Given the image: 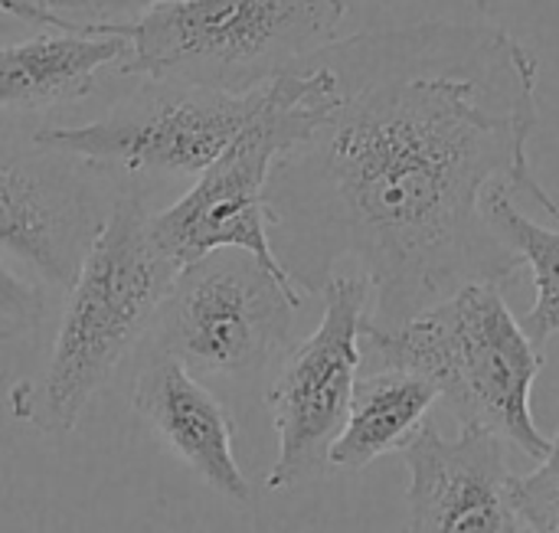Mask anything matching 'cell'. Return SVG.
<instances>
[{
    "mask_svg": "<svg viewBox=\"0 0 559 533\" xmlns=\"http://www.w3.org/2000/svg\"><path fill=\"white\" fill-rule=\"evenodd\" d=\"M364 344L373 370H409L432 380L462 429L488 433L531 459L550 452L531 410L544 351L511 315L501 285H465L396 328L364 324Z\"/></svg>",
    "mask_w": 559,
    "mask_h": 533,
    "instance_id": "3",
    "label": "cell"
},
{
    "mask_svg": "<svg viewBox=\"0 0 559 533\" xmlns=\"http://www.w3.org/2000/svg\"><path fill=\"white\" fill-rule=\"evenodd\" d=\"M514 501L527 533H559V426L550 439V452L540 465L518 478L514 475Z\"/></svg>",
    "mask_w": 559,
    "mask_h": 533,
    "instance_id": "15",
    "label": "cell"
},
{
    "mask_svg": "<svg viewBox=\"0 0 559 533\" xmlns=\"http://www.w3.org/2000/svg\"><path fill=\"white\" fill-rule=\"evenodd\" d=\"M0 13H10L16 20H26V23H46V26H59V29H85L52 10H43V7H33L26 0H0Z\"/></svg>",
    "mask_w": 559,
    "mask_h": 533,
    "instance_id": "18",
    "label": "cell"
},
{
    "mask_svg": "<svg viewBox=\"0 0 559 533\" xmlns=\"http://www.w3.org/2000/svg\"><path fill=\"white\" fill-rule=\"evenodd\" d=\"M265 88L249 95L154 82L88 125L33 131L46 147L141 177H200L259 115Z\"/></svg>",
    "mask_w": 559,
    "mask_h": 533,
    "instance_id": "7",
    "label": "cell"
},
{
    "mask_svg": "<svg viewBox=\"0 0 559 533\" xmlns=\"http://www.w3.org/2000/svg\"><path fill=\"white\" fill-rule=\"evenodd\" d=\"M157 3H170V0H66V7L59 13L62 16L66 13H79L85 20V26H98V23H131L134 16H141L144 10H151Z\"/></svg>",
    "mask_w": 559,
    "mask_h": 533,
    "instance_id": "17",
    "label": "cell"
},
{
    "mask_svg": "<svg viewBox=\"0 0 559 533\" xmlns=\"http://www.w3.org/2000/svg\"><path fill=\"white\" fill-rule=\"evenodd\" d=\"M177 272L151 236L147 200L141 193L115 197L66 292L52 354L39 377L13 383L10 413L39 433H72L118 364L147 337Z\"/></svg>",
    "mask_w": 559,
    "mask_h": 533,
    "instance_id": "2",
    "label": "cell"
},
{
    "mask_svg": "<svg viewBox=\"0 0 559 533\" xmlns=\"http://www.w3.org/2000/svg\"><path fill=\"white\" fill-rule=\"evenodd\" d=\"M328 75L318 125L265 187L269 239L298 292L341 262L370 285L373 328H396L465 285H501L524 262L488 220L508 190L559 223L527 144L537 59L501 26L419 20L314 52Z\"/></svg>",
    "mask_w": 559,
    "mask_h": 533,
    "instance_id": "1",
    "label": "cell"
},
{
    "mask_svg": "<svg viewBox=\"0 0 559 533\" xmlns=\"http://www.w3.org/2000/svg\"><path fill=\"white\" fill-rule=\"evenodd\" d=\"M344 0H170L121 23V72L249 95L337 39Z\"/></svg>",
    "mask_w": 559,
    "mask_h": 533,
    "instance_id": "4",
    "label": "cell"
},
{
    "mask_svg": "<svg viewBox=\"0 0 559 533\" xmlns=\"http://www.w3.org/2000/svg\"><path fill=\"white\" fill-rule=\"evenodd\" d=\"M400 455L409 469L403 533H527L501 439L472 429L445 439L426 423Z\"/></svg>",
    "mask_w": 559,
    "mask_h": 533,
    "instance_id": "10",
    "label": "cell"
},
{
    "mask_svg": "<svg viewBox=\"0 0 559 533\" xmlns=\"http://www.w3.org/2000/svg\"><path fill=\"white\" fill-rule=\"evenodd\" d=\"M46 315L43 288L23 275V269L0 252V344L20 341L39 328Z\"/></svg>",
    "mask_w": 559,
    "mask_h": 533,
    "instance_id": "16",
    "label": "cell"
},
{
    "mask_svg": "<svg viewBox=\"0 0 559 533\" xmlns=\"http://www.w3.org/2000/svg\"><path fill=\"white\" fill-rule=\"evenodd\" d=\"M321 298V324L282 360L269 387L278 436V455L265 478L269 491H295L331 469L328 455L347 423L360 377L370 285L364 275H334Z\"/></svg>",
    "mask_w": 559,
    "mask_h": 533,
    "instance_id": "8",
    "label": "cell"
},
{
    "mask_svg": "<svg viewBox=\"0 0 559 533\" xmlns=\"http://www.w3.org/2000/svg\"><path fill=\"white\" fill-rule=\"evenodd\" d=\"M26 3H33V7H43V10H52V13H59L62 7H66V0H26ZM62 16V13H59Z\"/></svg>",
    "mask_w": 559,
    "mask_h": 533,
    "instance_id": "19",
    "label": "cell"
},
{
    "mask_svg": "<svg viewBox=\"0 0 559 533\" xmlns=\"http://www.w3.org/2000/svg\"><path fill=\"white\" fill-rule=\"evenodd\" d=\"M439 387L409 370H370L357 377L347 423L331 446V469L360 472L390 452H403L429 423Z\"/></svg>",
    "mask_w": 559,
    "mask_h": 533,
    "instance_id": "13",
    "label": "cell"
},
{
    "mask_svg": "<svg viewBox=\"0 0 559 533\" xmlns=\"http://www.w3.org/2000/svg\"><path fill=\"white\" fill-rule=\"evenodd\" d=\"M488 220L504 246L514 249V256L534 275L537 301L521 318V328L531 344L544 351V344L559 334V229L537 226L531 216H524L508 190H495L488 197Z\"/></svg>",
    "mask_w": 559,
    "mask_h": 533,
    "instance_id": "14",
    "label": "cell"
},
{
    "mask_svg": "<svg viewBox=\"0 0 559 533\" xmlns=\"http://www.w3.org/2000/svg\"><path fill=\"white\" fill-rule=\"evenodd\" d=\"M88 161L0 131V252L69 292L105 216Z\"/></svg>",
    "mask_w": 559,
    "mask_h": 533,
    "instance_id": "9",
    "label": "cell"
},
{
    "mask_svg": "<svg viewBox=\"0 0 559 533\" xmlns=\"http://www.w3.org/2000/svg\"><path fill=\"white\" fill-rule=\"evenodd\" d=\"M131 406L151 426L154 439L203 485L229 501L252 498V485L236 462L229 413L183 364L151 354L134 380Z\"/></svg>",
    "mask_w": 559,
    "mask_h": 533,
    "instance_id": "11",
    "label": "cell"
},
{
    "mask_svg": "<svg viewBox=\"0 0 559 533\" xmlns=\"http://www.w3.org/2000/svg\"><path fill=\"white\" fill-rule=\"evenodd\" d=\"M328 102V75L314 56L301 59L275 82L252 125L193 180V187L160 213H151L157 249L177 265H190L216 249H242L275 279L298 288L269 239L265 187L285 151L308 138Z\"/></svg>",
    "mask_w": 559,
    "mask_h": 533,
    "instance_id": "5",
    "label": "cell"
},
{
    "mask_svg": "<svg viewBox=\"0 0 559 533\" xmlns=\"http://www.w3.org/2000/svg\"><path fill=\"white\" fill-rule=\"evenodd\" d=\"M298 308L301 292L259 259L216 249L174 275L144 341L197 380H249L288 347Z\"/></svg>",
    "mask_w": 559,
    "mask_h": 533,
    "instance_id": "6",
    "label": "cell"
},
{
    "mask_svg": "<svg viewBox=\"0 0 559 533\" xmlns=\"http://www.w3.org/2000/svg\"><path fill=\"white\" fill-rule=\"evenodd\" d=\"M128 52L121 23L62 29L0 46V115L46 111L79 102L92 92L98 72Z\"/></svg>",
    "mask_w": 559,
    "mask_h": 533,
    "instance_id": "12",
    "label": "cell"
}]
</instances>
